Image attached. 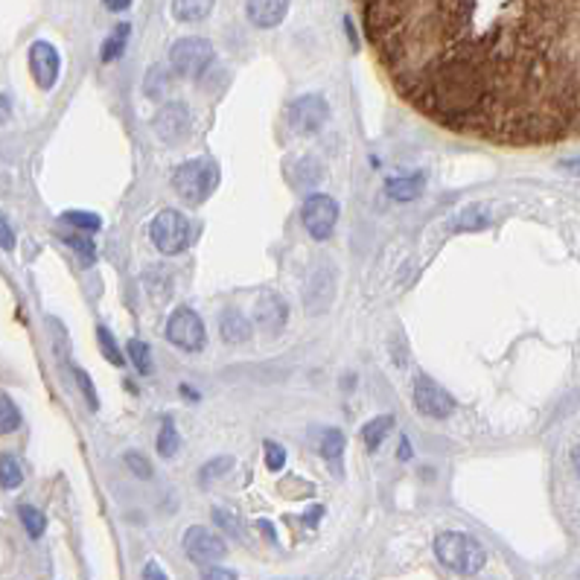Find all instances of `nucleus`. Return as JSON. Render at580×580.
<instances>
[{"label": "nucleus", "instance_id": "obj_1", "mask_svg": "<svg viewBox=\"0 0 580 580\" xmlns=\"http://www.w3.org/2000/svg\"><path fill=\"white\" fill-rule=\"evenodd\" d=\"M434 555L458 575H479L487 563V551L476 537L461 531H443L434 537Z\"/></svg>", "mask_w": 580, "mask_h": 580}, {"label": "nucleus", "instance_id": "obj_2", "mask_svg": "<svg viewBox=\"0 0 580 580\" xmlns=\"http://www.w3.org/2000/svg\"><path fill=\"white\" fill-rule=\"evenodd\" d=\"M173 187L184 202L202 204L210 199V193L219 187V166L210 157H193L176 166L173 173Z\"/></svg>", "mask_w": 580, "mask_h": 580}, {"label": "nucleus", "instance_id": "obj_3", "mask_svg": "<svg viewBox=\"0 0 580 580\" xmlns=\"http://www.w3.org/2000/svg\"><path fill=\"white\" fill-rule=\"evenodd\" d=\"M216 52H214V44L207 42V38H199V35H187V38H178L169 50V64H173V71L184 79H199L204 76V71L214 64Z\"/></svg>", "mask_w": 580, "mask_h": 580}, {"label": "nucleus", "instance_id": "obj_4", "mask_svg": "<svg viewBox=\"0 0 580 580\" xmlns=\"http://www.w3.org/2000/svg\"><path fill=\"white\" fill-rule=\"evenodd\" d=\"M149 236H152V242L161 254H169V257L181 254L190 242V222L184 214H178V210L166 207L152 219Z\"/></svg>", "mask_w": 580, "mask_h": 580}, {"label": "nucleus", "instance_id": "obj_5", "mask_svg": "<svg viewBox=\"0 0 580 580\" xmlns=\"http://www.w3.org/2000/svg\"><path fill=\"white\" fill-rule=\"evenodd\" d=\"M166 338L184 353H199L207 341L204 324L199 319V312L190 307H178L166 321Z\"/></svg>", "mask_w": 580, "mask_h": 580}, {"label": "nucleus", "instance_id": "obj_6", "mask_svg": "<svg viewBox=\"0 0 580 580\" xmlns=\"http://www.w3.org/2000/svg\"><path fill=\"white\" fill-rule=\"evenodd\" d=\"M190 128H193V117L184 102H164L161 109H157V114L152 117L155 138L166 143V147H178V143L187 140Z\"/></svg>", "mask_w": 580, "mask_h": 580}, {"label": "nucleus", "instance_id": "obj_7", "mask_svg": "<svg viewBox=\"0 0 580 580\" xmlns=\"http://www.w3.org/2000/svg\"><path fill=\"white\" fill-rule=\"evenodd\" d=\"M303 228L312 236V240H329L336 231V222H338V202L329 199L324 193H315L303 202Z\"/></svg>", "mask_w": 580, "mask_h": 580}, {"label": "nucleus", "instance_id": "obj_8", "mask_svg": "<svg viewBox=\"0 0 580 580\" xmlns=\"http://www.w3.org/2000/svg\"><path fill=\"white\" fill-rule=\"evenodd\" d=\"M414 405L420 414L434 420H446L455 412L452 394H446V388H441L432 376H423V374L414 379Z\"/></svg>", "mask_w": 580, "mask_h": 580}, {"label": "nucleus", "instance_id": "obj_9", "mask_svg": "<svg viewBox=\"0 0 580 580\" xmlns=\"http://www.w3.org/2000/svg\"><path fill=\"white\" fill-rule=\"evenodd\" d=\"M289 126H292L295 135H315L329 117L327 109V100L319 94H307V97H298L292 105H289Z\"/></svg>", "mask_w": 580, "mask_h": 580}, {"label": "nucleus", "instance_id": "obj_10", "mask_svg": "<svg viewBox=\"0 0 580 580\" xmlns=\"http://www.w3.org/2000/svg\"><path fill=\"white\" fill-rule=\"evenodd\" d=\"M184 551H187V557L202 563V566H210L228 555V546L225 539L219 534H214L210 528H202V525H193V528L184 531Z\"/></svg>", "mask_w": 580, "mask_h": 580}, {"label": "nucleus", "instance_id": "obj_11", "mask_svg": "<svg viewBox=\"0 0 580 580\" xmlns=\"http://www.w3.org/2000/svg\"><path fill=\"white\" fill-rule=\"evenodd\" d=\"M30 71H33V79L38 82V88L50 90L52 85L59 82V71H62L59 50L52 47L50 42H35L30 47Z\"/></svg>", "mask_w": 580, "mask_h": 580}, {"label": "nucleus", "instance_id": "obj_12", "mask_svg": "<svg viewBox=\"0 0 580 580\" xmlns=\"http://www.w3.org/2000/svg\"><path fill=\"white\" fill-rule=\"evenodd\" d=\"M245 15L260 30H271L289 15V0H245Z\"/></svg>", "mask_w": 580, "mask_h": 580}, {"label": "nucleus", "instance_id": "obj_13", "mask_svg": "<svg viewBox=\"0 0 580 580\" xmlns=\"http://www.w3.org/2000/svg\"><path fill=\"white\" fill-rule=\"evenodd\" d=\"M286 315H289L286 303L274 292H266L254 300V319L262 329H266V333H278V329H283Z\"/></svg>", "mask_w": 580, "mask_h": 580}, {"label": "nucleus", "instance_id": "obj_14", "mask_svg": "<svg viewBox=\"0 0 580 580\" xmlns=\"http://www.w3.org/2000/svg\"><path fill=\"white\" fill-rule=\"evenodd\" d=\"M423 190H426L423 173H403V176H391L385 181V195L394 202H414Z\"/></svg>", "mask_w": 580, "mask_h": 580}, {"label": "nucleus", "instance_id": "obj_15", "mask_svg": "<svg viewBox=\"0 0 580 580\" xmlns=\"http://www.w3.org/2000/svg\"><path fill=\"white\" fill-rule=\"evenodd\" d=\"M219 329H222V338H225L228 345H245V341L252 338V321H248L240 309H225V312H222Z\"/></svg>", "mask_w": 580, "mask_h": 580}, {"label": "nucleus", "instance_id": "obj_16", "mask_svg": "<svg viewBox=\"0 0 580 580\" xmlns=\"http://www.w3.org/2000/svg\"><path fill=\"white\" fill-rule=\"evenodd\" d=\"M216 0H173V18L181 24H199L214 12Z\"/></svg>", "mask_w": 580, "mask_h": 580}, {"label": "nucleus", "instance_id": "obj_17", "mask_svg": "<svg viewBox=\"0 0 580 580\" xmlns=\"http://www.w3.org/2000/svg\"><path fill=\"white\" fill-rule=\"evenodd\" d=\"M391 429H394V417L391 414H379L374 420H367V423L362 426V441L367 446V452H376L382 446V441L391 434Z\"/></svg>", "mask_w": 580, "mask_h": 580}, {"label": "nucleus", "instance_id": "obj_18", "mask_svg": "<svg viewBox=\"0 0 580 580\" xmlns=\"http://www.w3.org/2000/svg\"><path fill=\"white\" fill-rule=\"evenodd\" d=\"M128 35H131V26L128 24H120L114 26V33L102 42V50H100V59L109 64V62H117L126 52V44H128Z\"/></svg>", "mask_w": 580, "mask_h": 580}, {"label": "nucleus", "instance_id": "obj_19", "mask_svg": "<svg viewBox=\"0 0 580 580\" xmlns=\"http://www.w3.org/2000/svg\"><path fill=\"white\" fill-rule=\"evenodd\" d=\"M181 446V434L173 423V417H164L161 420V432H157V455L161 458H173Z\"/></svg>", "mask_w": 580, "mask_h": 580}, {"label": "nucleus", "instance_id": "obj_20", "mask_svg": "<svg viewBox=\"0 0 580 580\" xmlns=\"http://www.w3.org/2000/svg\"><path fill=\"white\" fill-rule=\"evenodd\" d=\"M62 222L64 225H73L82 233H94L102 228V219L97 214H88V210H68V214H62Z\"/></svg>", "mask_w": 580, "mask_h": 580}, {"label": "nucleus", "instance_id": "obj_21", "mask_svg": "<svg viewBox=\"0 0 580 580\" xmlns=\"http://www.w3.org/2000/svg\"><path fill=\"white\" fill-rule=\"evenodd\" d=\"M97 338H100V350H102L105 359H109L111 365H117V367H123L126 356H123L120 345H117V338L111 336V329L109 327H97Z\"/></svg>", "mask_w": 580, "mask_h": 580}, {"label": "nucleus", "instance_id": "obj_22", "mask_svg": "<svg viewBox=\"0 0 580 580\" xmlns=\"http://www.w3.org/2000/svg\"><path fill=\"white\" fill-rule=\"evenodd\" d=\"M18 513H21V522H24L26 534H30L33 539H38V537L44 534L47 519H44V513H42V510L33 508V505H21V508H18Z\"/></svg>", "mask_w": 580, "mask_h": 580}, {"label": "nucleus", "instance_id": "obj_23", "mask_svg": "<svg viewBox=\"0 0 580 580\" xmlns=\"http://www.w3.org/2000/svg\"><path fill=\"white\" fill-rule=\"evenodd\" d=\"M24 481V472H21V464L12 455H0V484L6 487V490H15Z\"/></svg>", "mask_w": 580, "mask_h": 580}, {"label": "nucleus", "instance_id": "obj_24", "mask_svg": "<svg viewBox=\"0 0 580 580\" xmlns=\"http://www.w3.org/2000/svg\"><path fill=\"white\" fill-rule=\"evenodd\" d=\"M321 455L329 461V464H338L341 455H345V434L338 429H329L321 441Z\"/></svg>", "mask_w": 580, "mask_h": 580}, {"label": "nucleus", "instance_id": "obj_25", "mask_svg": "<svg viewBox=\"0 0 580 580\" xmlns=\"http://www.w3.org/2000/svg\"><path fill=\"white\" fill-rule=\"evenodd\" d=\"M128 359H131V365H135L140 374H152L155 362H152V350H149V345H143V341L131 338V341H128Z\"/></svg>", "mask_w": 580, "mask_h": 580}, {"label": "nucleus", "instance_id": "obj_26", "mask_svg": "<svg viewBox=\"0 0 580 580\" xmlns=\"http://www.w3.org/2000/svg\"><path fill=\"white\" fill-rule=\"evenodd\" d=\"M21 426V412L6 394H0V434H9Z\"/></svg>", "mask_w": 580, "mask_h": 580}, {"label": "nucleus", "instance_id": "obj_27", "mask_svg": "<svg viewBox=\"0 0 580 580\" xmlns=\"http://www.w3.org/2000/svg\"><path fill=\"white\" fill-rule=\"evenodd\" d=\"M166 90H169V73H166V68H152L149 76H147V97L161 100Z\"/></svg>", "mask_w": 580, "mask_h": 580}, {"label": "nucleus", "instance_id": "obj_28", "mask_svg": "<svg viewBox=\"0 0 580 580\" xmlns=\"http://www.w3.org/2000/svg\"><path fill=\"white\" fill-rule=\"evenodd\" d=\"M64 242H68L73 252L82 257L85 262H94L97 260V248H94V242H90V236H85V233H68L64 236Z\"/></svg>", "mask_w": 580, "mask_h": 580}, {"label": "nucleus", "instance_id": "obj_29", "mask_svg": "<svg viewBox=\"0 0 580 580\" xmlns=\"http://www.w3.org/2000/svg\"><path fill=\"white\" fill-rule=\"evenodd\" d=\"M214 522H216L225 534H231V537H242V522H240V517H236L233 510H228V508H214Z\"/></svg>", "mask_w": 580, "mask_h": 580}, {"label": "nucleus", "instance_id": "obj_30", "mask_svg": "<svg viewBox=\"0 0 580 580\" xmlns=\"http://www.w3.org/2000/svg\"><path fill=\"white\" fill-rule=\"evenodd\" d=\"M487 225H490V216H487L481 207H472L455 222V231H481Z\"/></svg>", "mask_w": 580, "mask_h": 580}, {"label": "nucleus", "instance_id": "obj_31", "mask_svg": "<svg viewBox=\"0 0 580 580\" xmlns=\"http://www.w3.org/2000/svg\"><path fill=\"white\" fill-rule=\"evenodd\" d=\"M233 467V458L231 455H219V458H214V461H207V464L202 467V472H199V479L202 481H210V479H222L225 472Z\"/></svg>", "mask_w": 580, "mask_h": 580}, {"label": "nucleus", "instance_id": "obj_32", "mask_svg": "<svg viewBox=\"0 0 580 580\" xmlns=\"http://www.w3.org/2000/svg\"><path fill=\"white\" fill-rule=\"evenodd\" d=\"M123 464L135 472L138 479H152V464L147 461V455H140V452H135V450H128L126 455H123Z\"/></svg>", "mask_w": 580, "mask_h": 580}, {"label": "nucleus", "instance_id": "obj_33", "mask_svg": "<svg viewBox=\"0 0 580 580\" xmlns=\"http://www.w3.org/2000/svg\"><path fill=\"white\" fill-rule=\"evenodd\" d=\"M73 376L79 382V391H82L85 403L90 405V412H97V408H100V397H97V391H94V382H90V376L82 371V367H73Z\"/></svg>", "mask_w": 580, "mask_h": 580}, {"label": "nucleus", "instance_id": "obj_34", "mask_svg": "<svg viewBox=\"0 0 580 580\" xmlns=\"http://www.w3.org/2000/svg\"><path fill=\"white\" fill-rule=\"evenodd\" d=\"M262 450H266V467H269L271 472L283 470V464H286V450H283L280 443L266 441V443H262Z\"/></svg>", "mask_w": 580, "mask_h": 580}, {"label": "nucleus", "instance_id": "obj_35", "mask_svg": "<svg viewBox=\"0 0 580 580\" xmlns=\"http://www.w3.org/2000/svg\"><path fill=\"white\" fill-rule=\"evenodd\" d=\"M0 248H4V252H12V248H15V231H12L9 219L4 214H0Z\"/></svg>", "mask_w": 580, "mask_h": 580}, {"label": "nucleus", "instance_id": "obj_36", "mask_svg": "<svg viewBox=\"0 0 580 580\" xmlns=\"http://www.w3.org/2000/svg\"><path fill=\"white\" fill-rule=\"evenodd\" d=\"M202 580H236V575L231 569H222V566H207L202 572Z\"/></svg>", "mask_w": 580, "mask_h": 580}, {"label": "nucleus", "instance_id": "obj_37", "mask_svg": "<svg viewBox=\"0 0 580 580\" xmlns=\"http://www.w3.org/2000/svg\"><path fill=\"white\" fill-rule=\"evenodd\" d=\"M143 580H169V577L161 566H157L155 560H149L147 566H143Z\"/></svg>", "mask_w": 580, "mask_h": 580}, {"label": "nucleus", "instance_id": "obj_38", "mask_svg": "<svg viewBox=\"0 0 580 580\" xmlns=\"http://www.w3.org/2000/svg\"><path fill=\"white\" fill-rule=\"evenodd\" d=\"M102 6L109 12H126L131 6V0H102Z\"/></svg>", "mask_w": 580, "mask_h": 580}, {"label": "nucleus", "instance_id": "obj_39", "mask_svg": "<svg viewBox=\"0 0 580 580\" xmlns=\"http://www.w3.org/2000/svg\"><path fill=\"white\" fill-rule=\"evenodd\" d=\"M397 455H400V461H412V443H408L405 434L400 438V450H397Z\"/></svg>", "mask_w": 580, "mask_h": 580}, {"label": "nucleus", "instance_id": "obj_40", "mask_svg": "<svg viewBox=\"0 0 580 580\" xmlns=\"http://www.w3.org/2000/svg\"><path fill=\"white\" fill-rule=\"evenodd\" d=\"M572 467H575V476H577V481H580V443L572 450Z\"/></svg>", "mask_w": 580, "mask_h": 580}, {"label": "nucleus", "instance_id": "obj_41", "mask_svg": "<svg viewBox=\"0 0 580 580\" xmlns=\"http://www.w3.org/2000/svg\"><path fill=\"white\" fill-rule=\"evenodd\" d=\"M321 513H324V510H321L319 505H315V508L309 510V517H303V519H307V525H315V522H319V519H321Z\"/></svg>", "mask_w": 580, "mask_h": 580}, {"label": "nucleus", "instance_id": "obj_42", "mask_svg": "<svg viewBox=\"0 0 580 580\" xmlns=\"http://www.w3.org/2000/svg\"><path fill=\"white\" fill-rule=\"evenodd\" d=\"M9 117V100L6 97H0V123H4Z\"/></svg>", "mask_w": 580, "mask_h": 580}, {"label": "nucleus", "instance_id": "obj_43", "mask_svg": "<svg viewBox=\"0 0 580 580\" xmlns=\"http://www.w3.org/2000/svg\"><path fill=\"white\" fill-rule=\"evenodd\" d=\"M260 528L269 534V539H278V537H274V528H271V525H269V522H260Z\"/></svg>", "mask_w": 580, "mask_h": 580}, {"label": "nucleus", "instance_id": "obj_44", "mask_svg": "<svg viewBox=\"0 0 580 580\" xmlns=\"http://www.w3.org/2000/svg\"><path fill=\"white\" fill-rule=\"evenodd\" d=\"M577 580H580V572H577Z\"/></svg>", "mask_w": 580, "mask_h": 580}]
</instances>
